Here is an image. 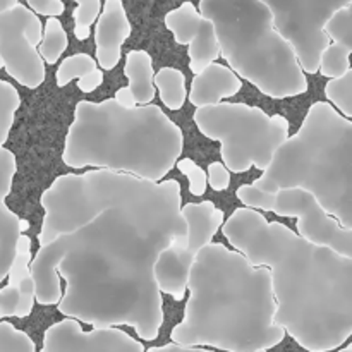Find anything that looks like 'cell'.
Segmentation results:
<instances>
[{
    "instance_id": "1",
    "label": "cell",
    "mask_w": 352,
    "mask_h": 352,
    "mask_svg": "<svg viewBox=\"0 0 352 352\" xmlns=\"http://www.w3.org/2000/svg\"><path fill=\"white\" fill-rule=\"evenodd\" d=\"M40 205L34 301L93 329L131 327L141 340L157 339L164 302L155 260L188 239L181 184L91 168L58 175Z\"/></svg>"
},
{
    "instance_id": "2",
    "label": "cell",
    "mask_w": 352,
    "mask_h": 352,
    "mask_svg": "<svg viewBox=\"0 0 352 352\" xmlns=\"http://www.w3.org/2000/svg\"><path fill=\"white\" fill-rule=\"evenodd\" d=\"M223 236L253 267L270 272L275 323L308 352H330L352 336V258L315 246L260 212L234 210Z\"/></svg>"
},
{
    "instance_id": "3",
    "label": "cell",
    "mask_w": 352,
    "mask_h": 352,
    "mask_svg": "<svg viewBox=\"0 0 352 352\" xmlns=\"http://www.w3.org/2000/svg\"><path fill=\"white\" fill-rule=\"evenodd\" d=\"M184 316L170 333L184 347L267 352L284 340L270 272L220 243L203 248L188 278Z\"/></svg>"
},
{
    "instance_id": "4",
    "label": "cell",
    "mask_w": 352,
    "mask_h": 352,
    "mask_svg": "<svg viewBox=\"0 0 352 352\" xmlns=\"http://www.w3.org/2000/svg\"><path fill=\"white\" fill-rule=\"evenodd\" d=\"M184 150L182 129L157 105L126 109L113 98L74 107L62 151L71 168L122 172L160 182Z\"/></svg>"
},
{
    "instance_id": "5",
    "label": "cell",
    "mask_w": 352,
    "mask_h": 352,
    "mask_svg": "<svg viewBox=\"0 0 352 352\" xmlns=\"http://www.w3.org/2000/svg\"><path fill=\"white\" fill-rule=\"evenodd\" d=\"M253 186L265 192L302 189L352 229V120L330 103H313L298 133L277 148Z\"/></svg>"
},
{
    "instance_id": "6",
    "label": "cell",
    "mask_w": 352,
    "mask_h": 352,
    "mask_svg": "<svg viewBox=\"0 0 352 352\" xmlns=\"http://www.w3.org/2000/svg\"><path fill=\"white\" fill-rule=\"evenodd\" d=\"M199 14L212 21L220 55L230 71L263 95L292 98L308 91V79L291 45L275 30L260 0H201Z\"/></svg>"
},
{
    "instance_id": "7",
    "label": "cell",
    "mask_w": 352,
    "mask_h": 352,
    "mask_svg": "<svg viewBox=\"0 0 352 352\" xmlns=\"http://www.w3.org/2000/svg\"><path fill=\"white\" fill-rule=\"evenodd\" d=\"M196 127L208 140L219 141L226 168L243 174L251 167L267 170L277 148L289 138V120L246 103L222 102L196 109Z\"/></svg>"
},
{
    "instance_id": "8",
    "label": "cell",
    "mask_w": 352,
    "mask_h": 352,
    "mask_svg": "<svg viewBox=\"0 0 352 352\" xmlns=\"http://www.w3.org/2000/svg\"><path fill=\"white\" fill-rule=\"evenodd\" d=\"M244 208L272 212L285 219H298V236L315 246L329 248L342 256L352 258V229L340 226L322 208L315 196L302 189H280L265 192L253 184L241 186L236 191Z\"/></svg>"
},
{
    "instance_id": "9",
    "label": "cell",
    "mask_w": 352,
    "mask_h": 352,
    "mask_svg": "<svg viewBox=\"0 0 352 352\" xmlns=\"http://www.w3.org/2000/svg\"><path fill=\"white\" fill-rule=\"evenodd\" d=\"M182 219L188 226V239L184 246L170 244L157 256L153 277L160 294L170 296L174 301H184L188 278L196 254L212 244L213 237L226 222V215L215 203H188L181 208Z\"/></svg>"
},
{
    "instance_id": "10",
    "label": "cell",
    "mask_w": 352,
    "mask_h": 352,
    "mask_svg": "<svg viewBox=\"0 0 352 352\" xmlns=\"http://www.w3.org/2000/svg\"><path fill=\"white\" fill-rule=\"evenodd\" d=\"M270 10L275 30L294 50L302 72H318L320 55L330 45L323 26L352 0H260Z\"/></svg>"
},
{
    "instance_id": "11",
    "label": "cell",
    "mask_w": 352,
    "mask_h": 352,
    "mask_svg": "<svg viewBox=\"0 0 352 352\" xmlns=\"http://www.w3.org/2000/svg\"><path fill=\"white\" fill-rule=\"evenodd\" d=\"M43 26L23 3L0 12V58L7 74L19 85L36 89L45 81V62L38 54Z\"/></svg>"
},
{
    "instance_id": "12",
    "label": "cell",
    "mask_w": 352,
    "mask_h": 352,
    "mask_svg": "<svg viewBox=\"0 0 352 352\" xmlns=\"http://www.w3.org/2000/svg\"><path fill=\"white\" fill-rule=\"evenodd\" d=\"M40 352H144V346L116 327L85 330L64 318L45 330Z\"/></svg>"
},
{
    "instance_id": "13",
    "label": "cell",
    "mask_w": 352,
    "mask_h": 352,
    "mask_svg": "<svg viewBox=\"0 0 352 352\" xmlns=\"http://www.w3.org/2000/svg\"><path fill=\"white\" fill-rule=\"evenodd\" d=\"M165 26L179 45H188L189 69L201 72L220 57L219 41L212 21L203 17L191 2H184L165 16Z\"/></svg>"
},
{
    "instance_id": "14",
    "label": "cell",
    "mask_w": 352,
    "mask_h": 352,
    "mask_svg": "<svg viewBox=\"0 0 352 352\" xmlns=\"http://www.w3.org/2000/svg\"><path fill=\"white\" fill-rule=\"evenodd\" d=\"M31 239L23 234L17 241L16 256L7 274L6 287L0 289V318H26L34 308V285L30 272Z\"/></svg>"
},
{
    "instance_id": "15",
    "label": "cell",
    "mask_w": 352,
    "mask_h": 352,
    "mask_svg": "<svg viewBox=\"0 0 352 352\" xmlns=\"http://www.w3.org/2000/svg\"><path fill=\"white\" fill-rule=\"evenodd\" d=\"M16 170L17 162L12 151L0 148V284L7 278L10 265L16 256L17 241L30 227L26 220L21 219L6 205L7 196L12 189Z\"/></svg>"
},
{
    "instance_id": "16",
    "label": "cell",
    "mask_w": 352,
    "mask_h": 352,
    "mask_svg": "<svg viewBox=\"0 0 352 352\" xmlns=\"http://www.w3.org/2000/svg\"><path fill=\"white\" fill-rule=\"evenodd\" d=\"M129 36L131 23L122 0H105L95 28V60L98 67L112 71L119 64L122 45Z\"/></svg>"
},
{
    "instance_id": "17",
    "label": "cell",
    "mask_w": 352,
    "mask_h": 352,
    "mask_svg": "<svg viewBox=\"0 0 352 352\" xmlns=\"http://www.w3.org/2000/svg\"><path fill=\"white\" fill-rule=\"evenodd\" d=\"M243 88V81L237 78L234 71H230L227 65L210 64L201 72L195 74L189 89V102L196 109L203 107L219 105L223 100L237 95Z\"/></svg>"
},
{
    "instance_id": "18",
    "label": "cell",
    "mask_w": 352,
    "mask_h": 352,
    "mask_svg": "<svg viewBox=\"0 0 352 352\" xmlns=\"http://www.w3.org/2000/svg\"><path fill=\"white\" fill-rule=\"evenodd\" d=\"M124 74L129 79L131 95L136 105H150L153 102L157 89H155V69L153 58L146 50H131L126 55Z\"/></svg>"
},
{
    "instance_id": "19",
    "label": "cell",
    "mask_w": 352,
    "mask_h": 352,
    "mask_svg": "<svg viewBox=\"0 0 352 352\" xmlns=\"http://www.w3.org/2000/svg\"><path fill=\"white\" fill-rule=\"evenodd\" d=\"M74 79H79L78 88L82 93H91L103 82V71L91 55L74 54L60 62L55 72V81H57V86L64 88Z\"/></svg>"
},
{
    "instance_id": "20",
    "label": "cell",
    "mask_w": 352,
    "mask_h": 352,
    "mask_svg": "<svg viewBox=\"0 0 352 352\" xmlns=\"http://www.w3.org/2000/svg\"><path fill=\"white\" fill-rule=\"evenodd\" d=\"M155 89L160 95L162 103L170 110H181L188 98V89H186V76L179 69L162 67L155 72L153 79Z\"/></svg>"
},
{
    "instance_id": "21",
    "label": "cell",
    "mask_w": 352,
    "mask_h": 352,
    "mask_svg": "<svg viewBox=\"0 0 352 352\" xmlns=\"http://www.w3.org/2000/svg\"><path fill=\"white\" fill-rule=\"evenodd\" d=\"M67 33H65L60 21L57 17H48L43 34H41V41L38 45V54H40V57L47 64H55L60 58V55L67 50Z\"/></svg>"
},
{
    "instance_id": "22",
    "label": "cell",
    "mask_w": 352,
    "mask_h": 352,
    "mask_svg": "<svg viewBox=\"0 0 352 352\" xmlns=\"http://www.w3.org/2000/svg\"><path fill=\"white\" fill-rule=\"evenodd\" d=\"M21 105L19 91L10 82L0 79V148L9 140L16 112Z\"/></svg>"
},
{
    "instance_id": "23",
    "label": "cell",
    "mask_w": 352,
    "mask_h": 352,
    "mask_svg": "<svg viewBox=\"0 0 352 352\" xmlns=\"http://www.w3.org/2000/svg\"><path fill=\"white\" fill-rule=\"evenodd\" d=\"M325 96L340 116L352 120V69L340 78L327 82Z\"/></svg>"
},
{
    "instance_id": "24",
    "label": "cell",
    "mask_w": 352,
    "mask_h": 352,
    "mask_svg": "<svg viewBox=\"0 0 352 352\" xmlns=\"http://www.w3.org/2000/svg\"><path fill=\"white\" fill-rule=\"evenodd\" d=\"M351 48L342 47L339 43H330L320 55L318 72L325 78L336 79L351 71Z\"/></svg>"
},
{
    "instance_id": "25",
    "label": "cell",
    "mask_w": 352,
    "mask_h": 352,
    "mask_svg": "<svg viewBox=\"0 0 352 352\" xmlns=\"http://www.w3.org/2000/svg\"><path fill=\"white\" fill-rule=\"evenodd\" d=\"M323 33L329 36V40H333V43L352 50V6L333 12L323 26Z\"/></svg>"
},
{
    "instance_id": "26",
    "label": "cell",
    "mask_w": 352,
    "mask_h": 352,
    "mask_svg": "<svg viewBox=\"0 0 352 352\" xmlns=\"http://www.w3.org/2000/svg\"><path fill=\"white\" fill-rule=\"evenodd\" d=\"M78 3L74 9V34L78 40H88L89 28L96 23L100 12H102V0H72Z\"/></svg>"
},
{
    "instance_id": "27",
    "label": "cell",
    "mask_w": 352,
    "mask_h": 352,
    "mask_svg": "<svg viewBox=\"0 0 352 352\" xmlns=\"http://www.w3.org/2000/svg\"><path fill=\"white\" fill-rule=\"evenodd\" d=\"M0 352H36V347L26 332L0 322Z\"/></svg>"
},
{
    "instance_id": "28",
    "label": "cell",
    "mask_w": 352,
    "mask_h": 352,
    "mask_svg": "<svg viewBox=\"0 0 352 352\" xmlns=\"http://www.w3.org/2000/svg\"><path fill=\"white\" fill-rule=\"evenodd\" d=\"M175 167L182 172V174L188 177L189 181V191L195 196H203L206 191V172L196 164L191 158H182V160H177Z\"/></svg>"
},
{
    "instance_id": "29",
    "label": "cell",
    "mask_w": 352,
    "mask_h": 352,
    "mask_svg": "<svg viewBox=\"0 0 352 352\" xmlns=\"http://www.w3.org/2000/svg\"><path fill=\"white\" fill-rule=\"evenodd\" d=\"M206 182L213 188V191H226L230 186V174L222 162H213L206 170Z\"/></svg>"
},
{
    "instance_id": "30",
    "label": "cell",
    "mask_w": 352,
    "mask_h": 352,
    "mask_svg": "<svg viewBox=\"0 0 352 352\" xmlns=\"http://www.w3.org/2000/svg\"><path fill=\"white\" fill-rule=\"evenodd\" d=\"M30 10L34 14H41L47 17H58L64 14V3L62 0H26Z\"/></svg>"
},
{
    "instance_id": "31",
    "label": "cell",
    "mask_w": 352,
    "mask_h": 352,
    "mask_svg": "<svg viewBox=\"0 0 352 352\" xmlns=\"http://www.w3.org/2000/svg\"><path fill=\"white\" fill-rule=\"evenodd\" d=\"M144 352H215V351H206V349H201V347H184V346H177V344H165V346L151 347V349Z\"/></svg>"
},
{
    "instance_id": "32",
    "label": "cell",
    "mask_w": 352,
    "mask_h": 352,
    "mask_svg": "<svg viewBox=\"0 0 352 352\" xmlns=\"http://www.w3.org/2000/svg\"><path fill=\"white\" fill-rule=\"evenodd\" d=\"M113 100H116V102L119 103V105L126 107V109H134V107H138L127 86H124V88L117 89V93H116V96H113Z\"/></svg>"
},
{
    "instance_id": "33",
    "label": "cell",
    "mask_w": 352,
    "mask_h": 352,
    "mask_svg": "<svg viewBox=\"0 0 352 352\" xmlns=\"http://www.w3.org/2000/svg\"><path fill=\"white\" fill-rule=\"evenodd\" d=\"M16 3L19 2H17V0H0V12H2V10L10 9V7H14Z\"/></svg>"
},
{
    "instance_id": "34",
    "label": "cell",
    "mask_w": 352,
    "mask_h": 352,
    "mask_svg": "<svg viewBox=\"0 0 352 352\" xmlns=\"http://www.w3.org/2000/svg\"><path fill=\"white\" fill-rule=\"evenodd\" d=\"M337 352H352V346H346L344 349H339Z\"/></svg>"
},
{
    "instance_id": "35",
    "label": "cell",
    "mask_w": 352,
    "mask_h": 352,
    "mask_svg": "<svg viewBox=\"0 0 352 352\" xmlns=\"http://www.w3.org/2000/svg\"><path fill=\"white\" fill-rule=\"evenodd\" d=\"M0 69H3V62H2V58H0Z\"/></svg>"
}]
</instances>
